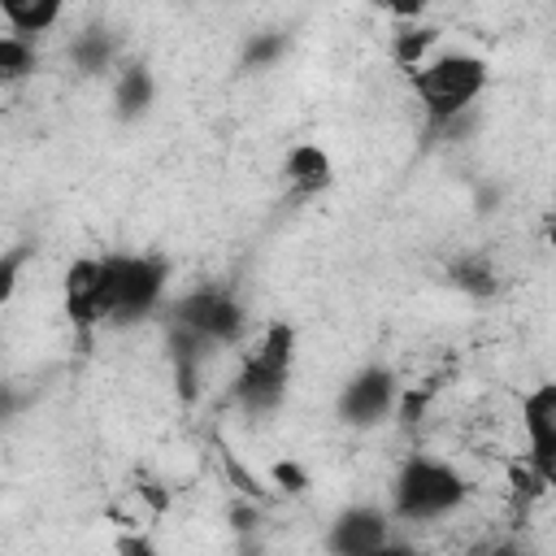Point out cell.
Returning <instances> with one entry per match:
<instances>
[{
    "mask_svg": "<svg viewBox=\"0 0 556 556\" xmlns=\"http://www.w3.org/2000/svg\"><path fill=\"white\" fill-rule=\"evenodd\" d=\"M486 83H491L486 61L465 48L434 52L417 70H408V87L421 100V113L430 126H452L460 113H469L473 100L486 91Z\"/></svg>",
    "mask_w": 556,
    "mask_h": 556,
    "instance_id": "1",
    "label": "cell"
},
{
    "mask_svg": "<svg viewBox=\"0 0 556 556\" xmlns=\"http://www.w3.org/2000/svg\"><path fill=\"white\" fill-rule=\"evenodd\" d=\"M291 365H295V330L287 321H269L261 330V339L243 352V365L235 374V404L248 413H274L287 400V382H291Z\"/></svg>",
    "mask_w": 556,
    "mask_h": 556,
    "instance_id": "2",
    "label": "cell"
},
{
    "mask_svg": "<svg viewBox=\"0 0 556 556\" xmlns=\"http://www.w3.org/2000/svg\"><path fill=\"white\" fill-rule=\"evenodd\" d=\"M469 500V482L439 456H408L391 482V513L404 521H439Z\"/></svg>",
    "mask_w": 556,
    "mask_h": 556,
    "instance_id": "3",
    "label": "cell"
},
{
    "mask_svg": "<svg viewBox=\"0 0 556 556\" xmlns=\"http://www.w3.org/2000/svg\"><path fill=\"white\" fill-rule=\"evenodd\" d=\"M104 313L109 321H135L165 300L169 265L152 252H104Z\"/></svg>",
    "mask_w": 556,
    "mask_h": 556,
    "instance_id": "4",
    "label": "cell"
},
{
    "mask_svg": "<svg viewBox=\"0 0 556 556\" xmlns=\"http://www.w3.org/2000/svg\"><path fill=\"white\" fill-rule=\"evenodd\" d=\"M174 330L208 343H239L248 330V308L226 287H195L174 300Z\"/></svg>",
    "mask_w": 556,
    "mask_h": 556,
    "instance_id": "5",
    "label": "cell"
},
{
    "mask_svg": "<svg viewBox=\"0 0 556 556\" xmlns=\"http://www.w3.org/2000/svg\"><path fill=\"white\" fill-rule=\"evenodd\" d=\"M521 430H526V465L556 482V382H539L521 395Z\"/></svg>",
    "mask_w": 556,
    "mask_h": 556,
    "instance_id": "6",
    "label": "cell"
},
{
    "mask_svg": "<svg viewBox=\"0 0 556 556\" xmlns=\"http://www.w3.org/2000/svg\"><path fill=\"white\" fill-rule=\"evenodd\" d=\"M395 404H400V382H395V374L382 369V365L356 369V374L343 382V391H339V417H343L348 426H378L382 417L395 413Z\"/></svg>",
    "mask_w": 556,
    "mask_h": 556,
    "instance_id": "7",
    "label": "cell"
},
{
    "mask_svg": "<svg viewBox=\"0 0 556 556\" xmlns=\"http://www.w3.org/2000/svg\"><path fill=\"white\" fill-rule=\"evenodd\" d=\"M391 539V513L374 504H352L326 526L330 556H374Z\"/></svg>",
    "mask_w": 556,
    "mask_h": 556,
    "instance_id": "8",
    "label": "cell"
},
{
    "mask_svg": "<svg viewBox=\"0 0 556 556\" xmlns=\"http://www.w3.org/2000/svg\"><path fill=\"white\" fill-rule=\"evenodd\" d=\"M61 300H65L70 326L83 330V334H91L96 326L109 321V313H104V265H100V256H78L65 269Z\"/></svg>",
    "mask_w": 556,
    "mask_h": 556,
    "instance_id": "9",
    "label": "cell"
},
{
    "mask_svg": "<svg viewBox=\"0 0 556 556\" xmlns=\"http://www.w3.org/2000/svg\"><path fill=\"white\" fill-rule=\"evenodd\" d=\"M282 178H287V187L295 195L313 200L334 182V161H330V152L321 143H295L282 156Z\"/></svg>",
    "mask_w": 556,
    "mask_h": 556,
    "instance_id": "10",
    "label": "cell"
},
{
    "mask_svg": "<svg viewBox=\"0 0 556 556\" xmlns=\"http://www.w3.org/2000/svg\"><path fill=\"white\" fill-rule=\"evenodd\" d=\"M0 17H4L9 35L35 43L39 35H48L65 17V9L56 0H0Z\"/></svg>",
    "mask_w": 556,
    "mask_h": 556,
    "instance_id": "11",
    "label": "cell"
},
{
    "mask_svg": "<svg viewBox=\"0 0 556 556\" xmlns=\"http://www.w3.org/2000/svg\"><path fill=\"white\" fill-rule=\"evenodd\" d=\"M156 100V78L148 65H122L117 78H113V109L122 122H135L152 109Z\"/></svg>",
    "mask_w": 556,
    "mask_h": 556,
    "instance_id": "12",
    "label": "cell"
},
{
    "mask_svg": "<svg viewBox=\"0 0 556 556\" xmlns=\"http://www.w3.org/2000/svg\"><path fill=\"white\" fill-rule=\"evenodd\" d=\"M434 43H439V26H408V30H400V35L391 39V56H395L404 70H417V65L430 56Z\"/></svg>",
    "mask_w": 556,
    "mask_h": 556,
    "instance_id": "13",
    "label": "cell"
},
{
    "mask_svg": "<svg viewBox=\"0 0 556 556\" xmlns=\"http://www.w3.org/2000/svg\"><path fill=\"white\" fill-rule=\"evenodd\" d=\"M70 56H74V65H78L83 74H100V70H109V61H113V39L100 35V30H87V35L74 39Z\"/></svg>",
    "mask_w": 556,
    "mask_h": 556,
    "instance_id": "14",
    "label": "cell"
},
{
    "mask_svg": "<svg viewBox=\"0 0 556 556\" xmlns=\"http://www.w3.org/2000/svg\"><path fill=\"white\" fill-rule=\"evenodd\" d=\"M35 43L17 39V35H0V83H13V78H26L35 70Z\"/></svg>",
    "mask_w": 556,
    "mask_h": 556,
    "instance_id": "15",
    "label": "cell"
},
{
    "mask_svg": "<svg viewBox=\"0 0 556 556\" xmlns=\"http://www.w3.org/2000/svg\"><path fill=\"white\" fill-rule=\"evenodd\" d=\"M452 282H456L460 291H469V295H486V291L495 287V269H491L486 256H460V261L452 265Z\"/></svg>",
    "mask_w": 556,
    "mask_h": 556,
    "instance_id": "16",
    "label": "cell"
},
{
    "mask_svg": "<svg viewBox=\"0 0 556 556\" xmlns=\"http://www.w3.org/2000/svg\"><path fill=\"white\" fill-rule=\"evenodd\" d=\"M30 256H35V248H9V252H0V304L13 300L17 278H22V269H26Z\"/></svg>",
    "mask_w": 556,
    "mask_h": 556,
    "instance_id": "17",
    "label": "cell"
},
{
    "mask_svg": "<svg viewBox=\"0 0 556 556\" xmlns=\"http://www.w3.org/2000/svg\"><path fill=\"white\" fill-rule=\"evenodd\" d=\"M113 552H117V556H161L143 530H122L117 543H113Z\"/></svg>",
    "mask_w": 556,
    "mask_h": 556,
    "instance_id": "18",
    "label": "cell"
},
{
    "mask_svg": "<svg viewBox=\"0 0 556 556\" xmlns=\"http://www.w3.org/2000/svg\"><path fill=\"white\" fill-rule=\"evenodd\" d=\"M274 482H278L282 491H304V469L291 465V460H278V465H274Z\"/></svg>",
    "mask_w": 556,
    "mask_h": 556,
    "instance_id": "19",
    "label": "cell"
},
{
    "mask_svg": "<svg viewBox=\"0 0 556 556\" xmlns=\"http://www.w3.org/2000/svg\"><path fill=\"white\" fill-rule=\"evenodd\" d=\"M278 52H282V39L274 35V39H265V43H256V48L248 52V61H252V65H265V61H274Z\"/></svg>",
    "mask_w": 556,
    "mask_h": 556,
    "instance_id": "20",
    "label": "cell"
},
{
    "mask_svg": "<svg viewBox=\"0 0 556 556\" xmlns=\"http://www.w3.org/2000/svg\"><path fill=\"white\" fill-rule=\"evenodd\" d=\"M374 556H421V552H413L408 543H395V539H387V543H382Z\"/></svg>",
    "mask_w": 556,
    "mask_h": 556,
    "instance_id": "21",
    "label": "cell"
},
{
    "mask_svg": "<svg viewBox=\"0 0 556 556\" xmlns=\"http://www.w3.org/2000/svg\"><path fill=\"white\" fill-rule=\"evenodd\" d=\"M491 556H521V547H513V543H504V547H495Z\"/></svg>",
    "mask_w": 556,
    "mask_h": 556,
    "instance_id": "22",
    "label": "cell"
},
{
    "mask_svg": "<svg viewBox=\"0 0 556 556\" xmlns=\"http://www.w3.org/2000/svg\"><path fill=\"white\" fill-rule=\"evenodd\" d=\"M9 404H13V400H9V395H4V391H0V417H4V413H9Z\"/></svg>",
    "mask_w": 556,
    "mask_h": 556,
    "instance_id": "23",
    "label": "cell"
}]
</instances>
